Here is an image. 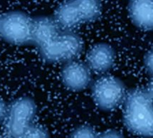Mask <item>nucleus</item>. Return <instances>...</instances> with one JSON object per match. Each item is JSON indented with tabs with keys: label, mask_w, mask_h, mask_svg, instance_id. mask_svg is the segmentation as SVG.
I'll return each instance as SVG.
<instances>
[{
	"label": "nucleus",
	"mask_w": 153,
	"mask_h": 138,
	"mask_svg": "<svg viewBox=\"0 0 153 138\" xmlns=\"http://www.w3.org/2000/svg\"><path fill=\"white\" fill-rule=\"evenodd\" d=\"M123 122L134 135L151 137L153 133L152 85L127 92L123 101Z\"/></svg>",
	"instance_id": "nucleus-1"
},
{
	"label": "nucleus",
	"mask_w": 153,
	"mask_h": 138,
	"mask_svg": "<svg viewBox=\"0 0 153 138\" xmlns=\"http://www.w3.org/2000/svg\"><path fill=\"white\" fill-rule=\"evenodd\" d=\"M83 47L80 36L73 31L61 30L46 45L38 48L41 57L47 63H61L74 61Z\"/></svg>",
	"instance_id": "nucleus-2"
},
{
	"label": "nucleus",
	"mask_w": 153,
	"mask_h": 138,
	"mask_svg": "<svg viewBox=\"0 0 153 138\" xmlns=\"http://www.w3.org/2000/svg\"><path fill=\"white\" fill-rule=\"evenodd\" d=\"M36 113V104L32 98L22 97L14 100L8 107L4 120L6 137L22 138L33 125Z\"/></svg>",
	"instance_id": "nucleus-3"
},
{
	"label": "nucleus",
	"mask_w": 153,
	"mask_h": 138,
	"mask_svg": "<svg viewBox=\"0 0 153 138\" xmlns=\"http://www.w3.org/2000/svg\"><path fill=\"white\" fill-rule=\"evenodd\" d=\"M125 84L120 78L105 76L93 83L91 94L96 105L104 111H112L123 103L126 96Z\"/></svg>",
	"instance_id": "nucleus-4"
},
{
	"label": "nucleus",
	"mask_w": 153,
	"mask_h": 138,
	"mask_svg": "<svg viewBox=\"0 0 153 138\" xmlns=\"http://www.w3.org/2000/svg\"><path fill=\"white\" fill-rule=\"evenodd\" d=\"M33 19L22 12L6 13L0 19V36L14 45H24L32 41Z\"/></svg>",
	"instance_id": "nucleus-5"
},
{
	"label": "nucleus",
	"mask_w": 153,
	"mask_h": 138,
	"mask_svg": "<svg viewBox=\"0 0 153 138\" xmlns=\"http://www.w3.org/2000/svg\"><path fill=\"white\" fill-rule=\"evenodd\" d=\"M63 85L73 91H83L91 84V71L85 63L71 61L66 63L61 71Z\"/></svg>",
	"instance_id": "nucleus-6"
},
{
	"label": "nucleus",
	"mask_w": 153,
	"mask_h": 138,
	"mask_svg": "<svg viewBox=\"0 0 153 138\" xmlns=\"http://www.w3.org/2000/svg\"><path fill=\"white\" fill-rule=\"evenodd\" d=\"M115 60L114 48L106 43H99L91 48L86 56V66L91 71L98 73L107 72L113 66Z\"/></svg>",
	"instance_id": "nucleus-7"
},
{
	"label": "nucleus",
	"mask_w": 153,
	"mask_h": 138,
	"mask_svg": "<svg viewBox=\"0 0 153 138\" xmlns=\"http://www.w3.org/2000/svg\"><path fill=\"white\" fill-rule=\"evenodd\" d=\"M61 31L53 18L39 16L33 19L32 41L38 48L46 45Z\"/></svg>",
	"instance_id": "nucleus-8"
},
{
	"label": "nucleus",
	"mask_w": 153,
	"mask_h": 138,
	"mask_svg": "<svg viewBox=\"0 0 153 138\" xmlns=\"http://www.w3.org/2000/svg\"><path fill=\"white\" fill-rule=\"evenodd\" d=\"M128 13L132 23L139 29L151 31L153 27L152 1H131Z\"/></svg>",
	"instance_id": "nucleus-9"
},
{
	"label": "nucleus",
	"mask_w": 153,
	"mask_h": 138,
	"mask_svg": "<svg viewBox=\"0 0 153 138\" xmlns=\"http://www.w3.org/2000/svg\"><path fill=\"white\" fill-rule=\"evenodd\" d=\"M53 19L63 31H72L83 23L76 1H66L59 5Z\"/></svg>",
	"instance_id": "nucleus-10"
},
{
	"label": "nucleus",
	"mask_w": 153,
	"mask_h": 138,
	"mask_svg": "<svg viewBox=\"0 0 153 138\" xmlns=\"http://www.w3.org/2000/svg\"><path fill=\"white\" fill-rule=\"evenodd\" d=\"M76 3L83 23L96 21L100 18L102 13V6L99 1H76Z\"/></svg>",
	"instance_id": "nucleus-11"
},
{
	"label": "nucleus",
	"mask_w": 153,
	"mask_h": 138,
	"mask_svg": "<svg viewBox=\"0 0 153 138\" xmlns=\"http://www.w3.org/2000/svg\"><path fill=\"white\" fill-rule=\"evenodd\" d=\"M22 138H50V134L44 127L33 124L24 133Z\"/></svg>",
	"instance_id": "nucleus-12"
},
{
	"label": "nucleus",
	"mask_w": 153,
	"mask_h": 138,
	"mask_svg": "<svg viewBox=\"0 0 153 138\" xmlns=\"http://www.w3.org/2000/svg\"><path fill=\"white\" fill-rule=\"evenodd\" d=\"M69 138H98V135L91 127L82 125L73 130Z\"/></svg>",
	"instance_id": "nucleus-13"
},
{
	"label": "nucleus",
	"mask_w": 153,
	"mask_h": 138,
	"mask_svg": "<svg viewBox=\"0 0 153 138\" xmlns=\"http://www.w3.org/2000/svg\"><path fill=\"white\" fill-rule=\"evenodd\" d=\"M144 66L146 71L148 73L149 75H152V51H149L147 53L145 54L144 57Z\"/></svg>",
	"instance_id": "nucleus-14"
},
{
	"label": "nucleus",
	"mask_w": 153,
	"mask_h": 138,
	"mask_svg": "<svg viewBox=\"0 0 153 138\" xmlns=\"http://www.w3.org/2000/svg\"><path fill=\"white\" fill-rule=\"evenodd\" d=\"M98 138H125L121 132L116 130H108L98 136Z\"/></svg>",
	"instance_id": "nucleus-15"
},
{
	"label": "nucleus",
	"mask_w": 153,
	"mask_h": 138,
	"mask_svg": "<svg viewBox=\"0 0 153 138\" xmlns=\"http://www.w3.org/2000/svg\"><path fill=\"white\" fill-rule=\"evenodd\" d=\"M8 106L2 98H0V122L4 121L5 117L7 116Z\"/></svg>",
	"instance_id": "nucleus-16"
},
{
	"label": "nucleus",
	"mask_w": 153,
	"mask_h": 138,
	"mask_svg": "<svg viewBox=\"0 0 153 138\" xmlns=\"http://www.w3.org/2000/svg\"><path fill=\"white\" fill-rule=\"evenodd\" d=\"M0 138H7V137H2V136H0Z\"/></svg>",
	"instance_id": "nucleus-17"
},
{
	"label": "nucleus",
	"mask_w": 153,
	"mask_h": 138,
	"mask_svg": "<svg viewBox=\"0 0 153 138\" xmlns=\"http://www.w3.org/2000/svg\"><path fill=\"white\" fill-rule=\"evenodd\" d=\"M0 19H1V16H0Z\"/></svg>",
	"instance_id": "nucleus-18"
}]
</instances>
